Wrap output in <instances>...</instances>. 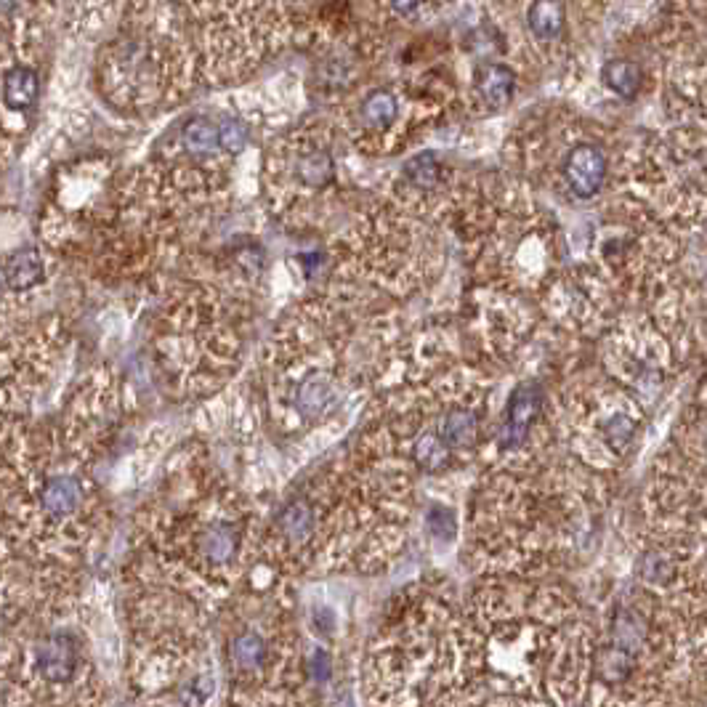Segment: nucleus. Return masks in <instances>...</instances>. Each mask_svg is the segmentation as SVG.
<instances>
[{"label":"nucleus","instance_id":"obj_1","mask_svg":"<svg viewBox=\"0 0 707 707\" xmlns=\"http://www.w3.org/2000/svg\"><path fill=\"white\" fill-rule=\"evenodd\" d=\"M333 152L314 136L282 141L272 157V184L285 200L309 202L333 184Z\"/></svg>","mask_w":707,"mask_h":707},{"label":"nucleus","instance_id":"obj_2","mask_svg":"<svg viewBox=\"0 0 707 707\" xmlns=\"http://www.w3.org/2000/svg\"><path fill=\"white\" fill-rule=\"evenodd\" d=\"M38 48V40L32 38V24L24 22L22 16H14L0 24V165L11 160V155L22 141L27 128V117L16 115L8 104V72L24 54Z\"/></svg>","mask_w":707,"mask_h":707},{"label":"nucleus","instance_id":"obj_3","mask_svg":"<svg viewBox=\"0 0 707 707\" xmlns=\"http://www.w3.org/2000/svg\"><path fill=\"white\" fill-rule=\"evenodd\" d=\"M561 176L572 189V195L580 200H591L601 192L606 181V155L596 144H575L569 149L564 163H561Z\"/></svg>","mask_w":707,"mask_h":707},{"label":"nucleus","instance_id":"obj_4","mask_svg":"<svg viewBox=\"0 0 707 707\" xmlns=\"http://www.w3.org/2000/svg\"><path fill=\"white\" fill-rule=\"evenodd\" d=\"M540 407H543V391H540L537 383H524V386L513 391L511 399H508V407H505V420L498 434L500 450H513V447H519L527 439L529 428H532V423L540 415Z\"/></svg>","mask_w":707,"mask_h":707},{"label":"nucleus","instance_id":"obj_5","mask_svg":"<svg viewBox=\"0 0 707 707\" xmlns=\"http://www.w3.org/2000/svg\"><path fill=\"white\" fill-rule=\"evenodd\" d=\"M40 676L51 684H67L78 670V644L70 633H54L38 649Z\"/></svg>","mask_w":707,"mask_h":707},{"label":"nucleus","instance_id":"obj_6","mask_svg":"<svg viewBox=\"0 0 707 707\" xmlns=\"http://www.w3.org/2000/svg\"><path fill=\"white\" fill-rule=\"evenodd\" d=\"M399 115H402V104L391 88H373L357 107L359 125L370 136H386L399 123Z\"/></svg>","mask_w":707,"mask_h":707},{"label":"nucleus","instance_id":"obj_7","mask_svg":"<svg viewBox=\"0 0 707 707\" xmlns=\"http://www.w3.org/2000/svg\"><path fill=\"white\" fill-rule=\"evenodd\" d=\"M8 293H30L46 280V256L38 248H24L0 261Z\"/></svg>","mask_w":707,"mask_h":707},{"label":"nucleus","instance_id":"obj_8","mask_svg":"<svg viewBox=\"0 0 707 707\" xmlns=\"http://www.w3.org/2000/svg\"><path fill=\"white\" fill-rule=\"evenodd\" d=\"M474 88L482 104L492 109L505 107L513 99V88H516V72L511 67L498 62H487L476 67Z\"/></svg>","mask_w":707,"mask_h":707},{"label":"nucleus","instance_id":"obj_9","mask_svg":"<svg viewBox=\"0 0 707 707\" xmlns=\"http://www.w3.org/2000/svg\"><path fill=\"white\" fill-rule=\"evenodd\" d=\"M338 404V386L327 373H311L296 391V407L303 418L317 420Z\"/></svg>","mask_w":707,"mask_h":707},{"label":"nucleus","instance_id":"obj_10","mask_svg":"<svg viewBox=\"0 0 707 707\" xmlns=\"http://www.w3.org/2000/svg\"><path fill=\"white\" fill-rule=\"evenodd\" d=\"M646 636H649V628H646L644 614L633 609V606L620 604L614 609L612 614V636H609V644L622 649V652L638 654L646 649Z\"/></svg>","mask_w":707,"mask_h":707},{"label":"nucleus","instance_id":"obj_11","mask_svg":"<svg viewBox=\"0 0 707 707\" xmlns=\"http://www.w3.org/2000/svg\"><path fill=\"white\" fill-rule=\"evenodd\" d=\"M80 498H83V487L75 476L59 474L51 476L46 484H43V495H40V505L43 511L51 516V519H64L70 516L75 508L80 505Z\"/></svg>","mask_w":707,"mask_h":707},{"label":"nucleus","instance_id":"obj_12","mask_svg":"<svg viewBox=\"0 0 707 707\" xmlns=\"http://www.w3.org/2000/svg\"><path fill=\"white\" fill-rule=\"evenodd\" d=\"M527 27L532 38L553 43L564 32V3L561 0H532L527 11Z\"/></svg>","mask_w":707,"mask_h":707},{"label":"nucleus","instance_id":"obj_13","mask_svg":"<svg viewBox=\"0 0 707 707\" xmlns=\"http://www.w3.org/2000/svg\"><path fill=\"white\" fill-rule=\"evenodd\" d=\"M237 545H240V535L229 521H213L202 529L200 553L210 564H226L237 553Z\"/></svg>","mask_w":707,"mask_h":707},{"label":"nucleus","instance_id":"obj_14","mask_svg":"<svg viewBox=\"0 0 707 707\" xmlns=\"http://www.w3.org/2000/svg\"><path fill=\"white\" fill-rule=\"evenodd\" d=\"M476 431H479V415L474 410H447L436 426V434L450 450L468 447L476 439Z\"/></svg>","mask_w":707,"mask_h":707},{"label":"nucleus","instance_id":"obj_15","mask_svg":"<svg viewBox=\"0 0 707 707\" xmlns=\"http://www.w3.org/2000/svg\"><path fill=\"white\" fill-rule=\"evenodd\" d=\"M277 527H280V532L288 537L290 543H306L317 532V513H314L311 503H306V500H293L277 516Z\"/></svg>","mask_w":707,"mask_h":707},{"label":"nucleus","instance_id":"obj_16","mask_svg":"<svg viewBox=\"0 0 707 707\" xmlns=\"http://www.w3.org/2000/svg\"><path fill=\"white\" fill-rule=\"evenodd\" d=\"M601 80H604L609 91H614L622 99H636V94L644 86V70L636 62H628V59H612V62L604 64Z\"/></svg>","mask_w":707,"mask_h":707},{"label":"nucleus","instance_id":"obj_17","mask_svg":"<svg viewBox=\"0 0 707 707\" xmlns=\"http://www.w3.org/2000/svg\"><path fill=\"white\" fill-rule=\"evenodd\" d=\"M633 668H636V657L612 644H606L596 657V676L606 686H622L633 676Z\"/></svg>","mask_w":707,"mask_h":707},{"label":"nucleus","instance_id":"obj_18","mask_svg":"<svg viewBox=\"0 0 707 707\" xmlns=\"http://www.w3.org/2000/svg\"><path fill=\"white\" fill-rule=\"evenodd\" d=\"M450 452L436 431H423L412 444V458L423 471H442L450 466Z\"/></svg>","mask_w":707,"mask_h":707},{"label":"nucleus","instance_id":"obj_19","mask_svg":"<svg viewBox=\"0 0 707 707\" xmlns=\"http://www.w3.org/2000/svg\"><path fill=\"white\" fill-rule=\"evenodd\" d=\"M181 144L187 149L189 155L202 157L210 155V152H218V125H213L205 117H195L184 125L181 131Z\"/></svg>","mask_w":707,"mask_h":707},{"label":"nucleus","instance_id":"obj_20","mask_svg":"<svg viewBox=\"0 0 707 707\" xmlns=\"http://www.w3.org/2000/svg\"><path fill=\"white\" fill-rule=\"evenodd\" d=\"M229 657L237 670H258L266 660V641L258 633H242L229 646Z\"/></svg>","mask_w":707,"mask_h":707},{"label":"nucleus","instance_id":"obj_21","mask_svg":"<svg viewBox=\"0 0 707 707\" xmlns=\"http://www.w3.org/2000/svg\"><path fill=\"white\" fill-rule=\"evenodd\" d=\"M638 575L644 583L665 585L673 577V561L665 553H649V556L638 561Z\"/></svg>","mask_w":707,"mask_h":707},{"label":"nucleus","instance_id":"obj_22","mask_svg":"<svg viewBox=\"0 0 707 707\" xmlns=\"http://www.w3.org/2000/svg\"><path fill=\"white\" fill-rule=\"evenodd\" d=\"M428 532L434 537H439L442 543H450L455 537V529H458V521H455V513L447 508V505H431L426 516Z\"/></svg>","mask_w":707,"mask_h":707},{"label":"nucleus","instance_id":"obj_23","mask_svg":"<svg viewBox=\"0 0 707 707\" xmlns=\"http://www.w3.org/2000/svg\"><path fill=\"white\" fill-rule=\"evenodd\" d=\"M250 139V131L248 125L242 123H224L218 125V147H221V152H242L245 149V144H248Z\"/></svg>","mask_w":707,"mask_h":707},{"label":"nucleus","instance_id":"obj_24","mask_svg":"<svg viewBox=\"0 0 707 707\" xmlns=\"http://www.w3.org/2000/svg\"><path fill=\"white\" fill-rule=\"evenodd\" d=\"M633 431H636L633 420L625 418V415H614V418L606 423V442L612 444L614 450H625L630 439H633Z\"/></svg>","mask_w":707,"mask_h":707},{"label":"nucleus","instance_id":"obj_25","mask_svg":"<svg viewBox=\"0 0 707 707\" xmlns=\"http://www.w3.org/2000/svg\"><path fill=\"white\" fill-rule=\"evenodd\" d=\"M330 673H333V668H330V654H327L325 649H317L314 657H311V676L317 678V681H327Z\"/></svg>","mask_w":707,"mask_h":707},{"label":"nucleus","instance_id":"obj_26","mask_svg":"<svg viewBox=\"0 0 707 707\" xmlns=\"http://www.w3.org/2000/svg\"><path fill=\"white\" fill-rule=\"evenodd\" d=\"M428 6V0H389V8L397 16H415Z\"/></svg>","mask_w":707,"mask_h":707},{"label":"nucleus","instance_id":"obj_27","mask_svg":"<svg viewBox=\"0 0 707 707\" xmlns=\"http://www.w3.org/2000/svg\"><path fill=\"white\" fill-rule=\"evenodd\" d=\"M314 628H317L322 636H333L335 617L327 606H317V609H314Z\"/></svg>","mask_w":707,"mask_h":707},{"label":"nucleus","instance_id":"obj_28","mask_svg":"<svg viewBox=\"0 0 707 707\" xmlns=\"http://www.w3.org/2000/svg\"><path fill=\"white\" fill-rule=\"evenodd\" d=\"M8 288H6V280H3V266H0V298L6 296Z\"/></svg>","mask_w":707,"mask_h":707}]
</instances>
